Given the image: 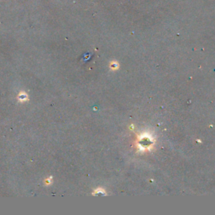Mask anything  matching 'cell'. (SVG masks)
<instances>
[{
    "instance_id": "1",
    "label": "cell",
    "mask_w": 215,
    "mask_h": 215,
    "mask_svg": "<svg viewBox=\"0 0 215 215\" xmlns=\"http://www.w3.org/2000/svg\"><path fill=\"white\" fill-rule=\"evenodd\" d=\"M27 99H28V96H27V94L24 93V92H21V93L19 94V101L23 102V101H25V100H27Z\"/></svg>"
}]
</instances>
